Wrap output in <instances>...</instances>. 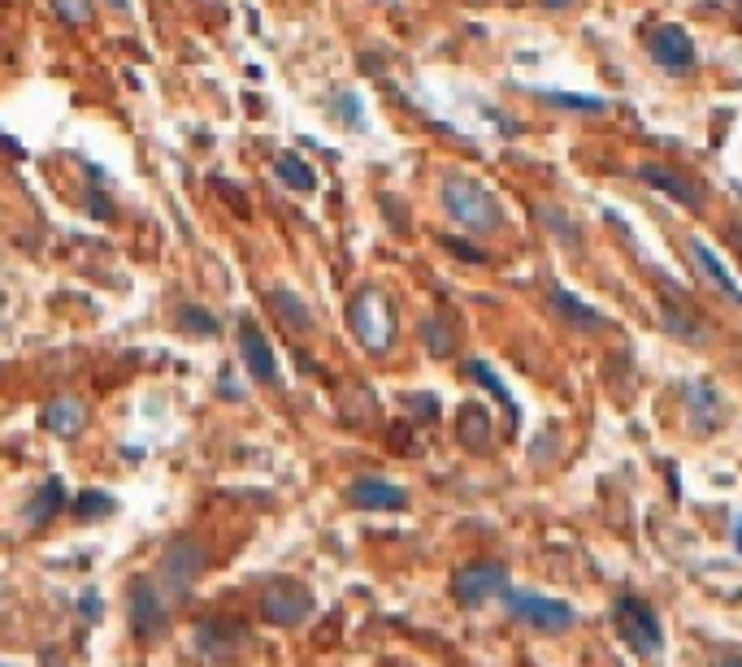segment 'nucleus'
<instances>
[{"label": "nucleus", "mask_w": 742, "mask_h": 667, "mask_svg": "<svg viewBox=\"0 0 742 667\" xmlns=\"http://www.w3.org/2000/svg\"><path fill=\"white\" fill-rule=\"evenodd\" d=\"M499 598H503V611H508L517 624L534 629V633L556 637V633H569V629L578 624V611H573V602H565V598H547V594L512 589V585H508Z\"/></svg>", "instance_id": "f03ea898"}, {"label": "nucleus", "mask_w": 742, "mask_h": 667, "mask_svg": "<svg viewBox=\"0 0 742 667\" xmlns=\"http://www.w3.org/2000/svg\"><path fill=\"white\" fill-rule=\"evenodd\" d=\"M0 667H4V664H0Z\"/></svg>", "instance_id": "e433bc0d"}, {"label": "nucleus", "mask_w": 742, "mask_h": 667, "mask_svg": "<svg viewBox=\"0 0 742 667\" xmlns=\"http://www.w3.org/2000/svg\"><path fill=\"white\" fill-rule=\"evenodd\" d=\"M552 105L560 109H582V113H604V101H591V96H547Z\"/></svg>", "instance_id": "bb28decb"}, {"label": "nucleus", "mask_w": 742, "mask_h": 667, "mask_svg": "<svg viewBox=\"0 0 742 667\" xmlns=\"http://www.w3.org/2000/svg\"><path fill=\"white\" fill-rule=\"evenodd\" d=\"M573 0H543V9H569Z\"/></svg>", "instance_id": "473e14b6"}, {"label": "nucleus", "mask_w": 742, "mask_h": 667, "mask_svg": "<svg viewBox=\"0 0 742 667\" xmlns=\"http://www.w3.org/2000/svg\"><path fill=\"white\" fill-rule=\"evenodd\" d=\"M178 330H187V334H200V338H213V334L222 330V321L209 313V308H200V304H183L178 308Z\"/></svg>", "instance_id": "412c9836"}, {"label": "nucleus", "mask_w": 742, "mask_h": 667, "mask_svg": "<svg viewBox=\"0 0 742 667\" xmlns=\"http://www.w3.org/2000/svg\"><path fill=\"white\" fill-rule=\"evenodd\" d=\"M109 512H114V499H109L105 490H83V494L74 499V516L88 520V525L101 520V516H109Z\"/></svg>", "instance_id": "b1692460"}, {"label": "nucleus", "mask_w": 742, "mask_h": 667, "mask_svg": "<svg viewBox=\"0 0 742 667\" xmlns=\"http://www.w3.org/2000/svg\"><path fill=\"white\" fill-rule=\"evenodd\" d=\"M274 174H278L291 191H317V174H313V165H309L304 156H295V152H278Z\"/></svg>", "instance_id": "aec40b11"}, {"label": "nucleus", "mask_w": 742, "mask_h": 667, "mask_svg": "<svg viewBox=\"0 0 742 667\" xmlns=\"http://www.w3.org/2000/svg\"><path fill=\"white\" fill-rule=\"evenodd\" d=\"M421 338H426L430 355H452V326L443 317H426L421 321Z\"/></svg>", "instance_id": "393cba45"}, {"label": "nucleus", "mask_w": 742, "mask_h": 667, "mask_svg": "<svg viewBox=\"0 0 742 667\" xmlns=\"http://www.w3.org/2000/svg\"><path fill=\"white\" fill-rule=\"evenodd\" d=\"M503 589H508V567L495 559H474L452 572V598L461 607H483V602L499 598Z\"/></svg>", "instance_id": "1a4fd4ad"}, {"label": "nucleus", "mask_w": 742, "mask_h": 667, "mask_svg": "<svg viewBox=\"0 0 742 667\" xmlns=\"http://www.w3.org/2000/svg\"><path fill=\"white\" fill-rule=\"evenodd\" d=\"M613 624H617L621 642H625L634 655L651 659V655H660V651H664V629H660L656 611H651L642 598H634V594L617 598V607H613Z\"/></svg>", "instance_id": "423d86ee"}, {"label": "nucleus", "mask_w": 742, "mask_h": 667, "mask_svg": "<svg viewBox=\"0 0 742 667\" xmlns=\"http://www.w3.org/2000/svg\"><path fill=\"white\" fill-rule=\"evenodd\" d=\"M205 563H209V551H205L192 534L174 538V542L165 547V555H161V567H156V576L165 581V585H161V594H165V598L174 594V602H178V598H187V594H192V585L200 581Z\"/></svg>", "instance_id": "0eeeda50"}, {"label": "nucleus", "mask_w": 742, "mask_h": 667, "mask_svg": "<svg viewBox=\"0 0 742 667\" xmlns=\"http://www.w3.org/2000/svg\"><path fill=\"white\" fill-rule=\"evenodd\" d=\"M126 616H130V633L139 642H156L170 629V598L161 594V585L152 576H135L126 589Z\"/></svg>", "instance_id": "39448f33"}, {"label": "nucleus", "mask_w": 742, "mask_h": 667, "mask_svg": "<svg viewBox=\"0 0 742 667\" xmlns=\"http://www.w3.org/2000/svg\"><path fill=\"white\" fill-rule=\"evenodd\" d=\"M647 52H651V61H656L669 79H691V74H695V39H691V31L677 26V22L656 26V31L647 35Z\"/></svg>", "instance_id": "9d476101"}, {"label": "nucleus", "mask_w": 742, "mask_h": 667, "mask_svg": "<svg viewBox=\"0 0 742 667\" xmlns=\"http://www.w3.org/2000/svg\"><path fill=\"white\" fill-rule=\"evenodd\" d=\"M44 430L70 443V438H79V434L88 430V408H83L79 399L61 395V399H53V403L44 408Z\"/></svg>", "instance_id": "dca6fc26"}, {"label": "nucleus", "mask_w": 742, "mask_h": 667, "mask_svg": "<svg viewBox=\"0 0 742 667\" xmlns=\"http://www.w3.org/2000/svg\"><path fill=\"white\" fill-rule=\"evenodd\" d=\"M88 204H92V209H88L92 218H114V204H109V196H101V191H92V196H88Z\"/></svg>", "instance_id": "c85d7f7f"}, {"label": "nucleus", "mask_w": 742, "mask_h": 667, "mask_svg": "<svg viewBox=\"0 0 742 667\" xmlns=\"http://www.w3.org/2000/svg\"><path fill=\"white\" fill-rule=\"evenodd\" d=\"M61 26H88L92 22V0H48Z\"/></svg>", "instance_id": "a878e982"}, {"label": "nucleus", "mask_w": 742, "mask_h": 667, "mask_svg": "<svg viewBox=\"0 0 742 667\" xmlns=\"http://www.w3.org/2000/svg\"><path fill=\"white\" fill-rule=\"evenodd\" d=\"M439 200H443V213L456 225H465L469 234H499L508 225V213L495 200V191H487L469 174H448L439 183Z\"/></svg>", "instance_id": "f257e3e1"}, {"label": "nucleus", "mask_w": 742, "mask_h": 667, "mask_svg": "<svg viewBox=\"0 0 742 667\" xmlns=\"http://www.w3.org/2000/svg\"><path fill=\"white\" fill-rule=\"evenodd\" d=\"M313 589L295 576H274L260 589V620H269L274 629H300L313 616Z\"/></svg>", "instance_id": "20e7f679"}, {"label": "nucleus", "mask_w": 742, "mask_h": 667, "mask_svg": "<svg viewBox=\"0 0 742 667\" xmlns=\"http://www.w3.org/2000/svg\"><path fill=\"white\" fill-rule=\"evenodd\" d=\"M348 503L361 512H404L408 507V490L386 481V477H357L348 485Z\"/></svg>", "instance_id": "f8f14e48"}, {"label": "nucleus", "mask_w": 742, "mask_h": 667, "mask_svg": "<svg viewBox=\"0 0 742 667\" xmlns=\"http://www.w3.org/2000/svg\"><path fill=\"white\" fill-rule=\"evenodd\" d=\"M79 607H83V616H88V620H96V616H101V598H96L92 589L83 594V602H79Z\"/></svg>", "instance_id": "2f4dec72"}, {"label": "nucleus", "mask_w": 742, "mask_h": 667, "mask_svg": "<svg viewBox=\"0 0 742 667\" xmlns=\"http://www.w3.org/2000/svg\"><path fill=\"white\" fill-rule=\"evenodd\" d=\"M66 503H70V494H66V485L53 477V481H44L39 490H35V499L26 503V512H22V520H26V529H48L61 512H66Z\"/></svg>", "instance_id": "2eb2a0df"}, {"label": "nucleus", "mask_w": 742, "mask_h": 667, "mask_svg": "<svg viewBox=\"0 0 742 667\" xmlns=\"http://www.w3.org/2000/svg\"><path fill=\"white\" fill-rule=\"evenodd\" d=\"M240 355H244V368L252 382L278 386V355L265 342V334L256 330V321H240Z\"/></svg>", "instance_id": "ddd939ff"}, {"label": "nucleus", "mask_w": 742, "mask_h": 667, "mask_svg": "<svg viewBox=\"0 0 742 667\" xmlns=\"http://www.w3.org/2000/svg\"><path fill=\"white\" fill-rule=\"evenodd\" d=\"M456 438L469 450H491V412L483 403H465L456 417Z\"/></svg>", "instance_id": "6ab92c4d"}, {"label": "nucleus", "mask_w": 742, "mask_h": 667, "mask_svg": "<svg viewBox=\"0 0 742 667\" xmlns=\"http://www.w3.org/2000/svg\"><path fill=\"white\" fill-rule=\"evenodd\" d=\"M465 373H469V377H474L478 386H487V390H491L495 399H499V403H503V408L512 412V421H517V403H512V395H508V386H503V382L495 377V368H491V364H483V360H469V364H465Z\"/></svg>", "instance_id": "5701e85b"}, {"label": "nucleus", "mask_w": 742, "mask_h": 667, "mask_svg": "<svg viewBox=\"0 0 742 667\" xmlns=\"http://www.w3.org/2000/svg\"><path fill=\"white\" fill-rule=\"evenodd\" d=\"M543 218H547V225L560 234V243H578V225H565L560 218H556V213H543Z\"/></svg>", "instance_id": "c756f323"}, {"label": "nucleus", "mask_w": 742, "mask_h": 667, "mask_svg": "<svg viewBox=\"0 0 742 667\" xmlns=\"http://www.w3.org/2000/svg\"><path fill=\"white\" fill-rule=\"evenodd\" d=\"M192 646L200 651V659H209V664H240L247 655V646H252V637H247V629L240 620H231V616H213V620H200L196 624V633H192Z\"/></svg>", "instance_id": "6e6552de"}, {"label": "nucleus", "mask_w": 742, "mask_h": 667, "mask_svg": "<svg viewBox=\"0 0 742 667\" xmlns=\"http://www.w3.org/2000/svg\"><path fill=\"white\" fill-rule=\"evenodd\" d=\"M348 326L357 334V342L373 355H386L395 347V308L378 286H361L348 300Z\"/></svg>", "instance_id": "7ed1b4c3"}, {"label": "nucleus", "mask_w": 742, "mask_h": 667, "mask_svg": "<svg viewBox=\"0 0 742 667\" xmlns=\"http://www.w3.org/2000/svg\"><path fill=\"white\" fill-rule=\"evenodd\" d=\"M269 308H274V317H278L287 330H295V334L313 330V308H309V304H304V295H295L291 286L269 291Z\"/></svg>", "instance_id": "f3484780"}, {"label": "nucleus", "mask_w": 742, "mask_h": 667, "mask_svg": "<svg viewBox=\"0 0 742 667\" xmlns=\"http://www.w3.org/2000/svg\"><path fill=\"white\" fill-rule=\"evenodd\" d=\"M734 547H739V555H742V516L734 520Z\"/></svg>", "instance_id": "72a5a7b5"}, {"label": "nucleus", "mask_w": 742, "mask_h": 667, "mask_svg": "<svg viewBox=\"0 0 742 667\" xmlns=\"http://www.w3.org/2000/svg\"><path fill=\"white\" fill-rule=\"evenodd\" d=\"M682 395H686V403H691V421H695V430H708V408L717 412V395H712V386L708 382H686L682 386Z\"/></svg>", "instance_id": "4be33fe9"}, {"label": "nucleus", "mask_w": 742, "mask_h": 667, "mask_svg": "<svg viewBox=\"0 0 742 667\" xmlns=\"http://www.w3.org/2000/svg\"><path fill=\"white\" fill-rule=\"evenodd\" d=\"M638 178H642L647 187H656L660 196H669L673 204H682L686 213H704V204H708V191H704V183L686 178V174H682V169H673V165L642 161V165H638Z\"/></svg>", "instance_id": "9b49d317"}, {"label": "nucleus", "mask_w": 742, "mask_h": 667, "mask_svg": "<svg viewBox=\"0 0 742 667\" xmlns=\"http://www.w3.org/2000/svg\"><path fill=\"white\" fill-rule=\"evenodd\" d=\"M339 101H344V105H339V117H344V121H352V126H361V121H366V117H361V105H357V96H339Z\"/></svg>", "instance_id": "7c9ffc66"}, {"label": "nucleus", "mask_w": 742, "mask_h": 667, "mask_svg": "<svg viewBox=\"0 0 742 667\" xmlns=\"http://www.w3.org/2000/svg\"><path fill=\"white\" fill-rule=\"evenodd\" d=\"M109 9H118V13H126V9H130V0H109Z\"/></svg>", "instance_id": "c9c22d12"}, {"label": "nucleus", "mask_w": 742, "mask_h": 667, "mask_svg": "<svg viewBox=\"0 0 742 667\" xmlns=\"http://www.w3.org/2000/svg\"><path fill=\"white\" fill-rule=\"evenodd\" d=\"M552 308H556V317L569 321L573 330H604V326H608L604 313H595L591 304H582L578 295H569V291H560V286L552 291Z\"/></svg>", "instance_id": "a211bd4d"}, {"label": "nucleus", "mask_w": 742, "mask_h": 667, "mask_svg": "<svg viewBox=\"0 0 742 667\" xmlns=\"http://www.w3.org/2000/svg\"><path fill=\"white\" fill-rule=\"evenodd\" d=\"M686 251H691V260H695V269L704 273V282H708V286H717L730 304H742V286L734 282V273L721 265V256H717L704 238H686Z\"/></svg>", "instance_id": "4468645a"}, {"label": "nucleus", "mask_w": 742, "mask_h": 667, "mask_svg": "<svg viewBox=\"0 0 742 667\" xmlns=\"http://www.w3.org/2000/svg\"><path fill=\"white\" fill-rule=\"evenodd\" d=\"M213 187H218V191L231 200V209H235V213H247V191H235L231 183H213Z\"/></svg>", "instance_id": "cd10ccee"}, {"label": "nucleus", "mask_w": 742, "mask_h": 667, "mask_svg": "<svg viewBox=\"0 0 742 667\" xmlns=\"http://www.w3.org/2000/svg\"><path fill=\"white\" fill-rule=\"evenodd\" d=\"M717 667H742V655H730V659H721Z\"/></svg>", "instance_id": "f704fd0d"}]
</instances>
